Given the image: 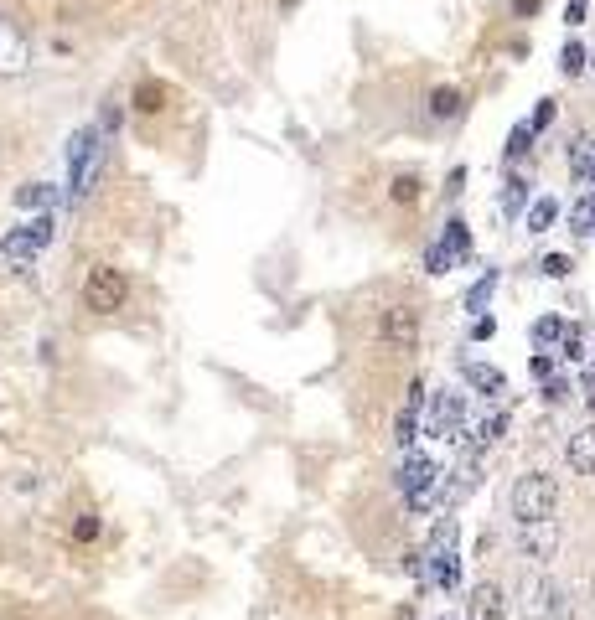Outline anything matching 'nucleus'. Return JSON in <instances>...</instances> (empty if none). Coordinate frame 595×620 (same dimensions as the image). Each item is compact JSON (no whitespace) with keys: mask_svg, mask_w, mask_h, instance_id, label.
I'll return each instance as SVG.
<instances>
[{"mask_svg":"<svg viewBox=\"0 0 595 620\" xmlns=\"http://www.w3.org/2000/svg\"><path fill=\"white\" fill-rule=\"evenodd\" d=\"M513 522H549L559 512V481L549 471H523L508 491Z\"/></svg>","mask_w":595,"mask_h":620,"instance_id":"f257e3e1","label":"nucleus"},{"mask_svg":"<svg viewBox=\"0 0 595 620\" xmlns=\"http://www.w3.org/2000/svg\"><path fill=\"white\" fill-rule=\"evenodd\" d=\"M78 300H83L88 316H114V310H125V300H130V274L114 269V264H94L83 274Z\"/></svg>","mask_w":595,"mask_h":620,"instance_id":"f03ea898","label":"nucleus"},{"mask_svg":"<svg viewBox=\"0 0 595 620\" xmlns=\"http://www.w3.org/2000/svg\"><path fill=\"white\" fill-rule=\"evenodd\" d=\"M430 440H445V445H461L466 440V393L456 388H440L430 398V424H425Z\"/></svg>","mask_w":595,"mask_h":620,"instance_id":"7ed1b4c3","label":"nucleus"},{"mask_svg":"<svg viewBox=\"0 0 595 620\" xmlns=\"http://www.w3.org/2000/svg\"><path fill=\"white\" fill-rule=\"evenodd\" d=\"M47 243H52V217H47V212H37L32 223H21V228H11L6 238H0V259L21 269V264H32Z\"/></svg>","mask_w":595,"mask_h":620,"instance_id":"20e7f679","label":"nucleus"},{"mask_svg":"<svg viewBox=\"0 0 595 620\" xmlns=\"http://www.w3.org/2000/svg\"><path fill=\"white\" fill-rule=\"evenodd\" d=\"M559 595H564V589H559L549 574H533V579H523V595H518V610H523V620H554V615H559Z\"/></svg>","mask_w":595,"mask_h":620,"instance_id":"39448f33","label":"nucleus"},{"mask_svg":"<svg viewBox=\"0 0 595 620\" xmlns=\"http://www.w3.org/2000/svg\"><path fill=\"white\" fill-rule=\"evenodd\" d=\"M518 553L528 558V564H549V558L559 553V522H518Z\"/></svg>","mask_w":595,"mask_h":620,"instance_id":"423d86ee","label":"nucleus"},{"mask_svg":"<svg viewBox=\"0 0 595 620\" xmlns=\"http://www.w3.org/2000/svg\"><path fill=\"white\" fill-rule=\"evenodd\" d=\"M378 341L409 352L414 341H420V310H414V305H389V310H383V321H378Z\"/></svg>","mask_w":595,"mask_h":620,"instance_id":"0eeeda50","label":"nucleus"},{"mask_svg":"<svg viewBox=\"0 0 595 620\" xmlns=\"http://www.w3.org/2000/svg\"><path fill=\"white\" fill-rule=\"evenodd\" d=\"M420 409H425V383L414 378L409 393H404V409H399V419H394V445H399V450H414V440H420Z\"/></svg>","mask_w":595,"mask_h":620,"instance_id":"6e6552de","label":"nucleus"},{"mask_svg":"<svg viewBox=\"0 0 595 620\" xmlns=\"http://www.w3.org/2000/svg\"><path fill=\"white\" fill-rule=\"evenodd\" d=\"M466 610H471V620H502L508 615V595H502L497 579H482V584H471Z\"/></svg>","mask_w":595,"mask_h":620,"instance_id":"1a4fd4ad","label":"nucleus"},{"mask_svg":"<svg viewBox=\"0 0 595 620\" xmlns=\"http://www.w3.org/2000/svg\"><path fill=\"white\" fill-rule=\"evenodd\" d=\"M564 465L575 476H595V424H580L570 440H564Z\"/></svg>","mask_w":595,"mask_h":620,"instance_id":"9d476101","label":"nucleus"},{"mask_svg":"<svg viewBox=\"0 0 595 620\" xmlns=\"http://www.w3.org/2000/svg\"><path fill=\"white\" fill-rule=\"evenodd\" d=\"M461 378L471 393H482V398H502L508 393V372L492 367V362H461Z\"/></svg>","mask_w":595,"mask_h":620,"instance_id":"9b49d317","label":"nucleus"},{"mask_svg":"<svg viewBox=\"0 0 595 620\" xmlns=\"http://www.w3.org/2000/svg\"><path fill=\"white\" fill-rule=\"evenodd\" d=\"M502 434H508V414H482V419L466 429V450L482 455V450H492L502 440Z\"/></svg>","mask_w":595,"mask_h":620,"instance_id":"f8f14e48","label":"nucleus"},{"mask_svg":"<svg viewBox=\"0 0 595 620\" xmlns=\"http://www.w3.org/2000/svg\"><path fill=\"white\" fill-rule=\"evenodd\" d=\"M130 104H135L140 114H166V109H171V88H166V83H156V78H140Z\"/></svg>","mask_w":595,"mask_h":620,"instance_id":"ddd939ff","label":"nucleus"},{"mask_svg":"<svg viewBox=\"0 0 595 620\" xmlns=\"http://www.w3.org/2000/svg\"><path fill=\"white\" fill-rule=\"evenodd\" d=\"M461 109H466V93L461 88H451V83L430 88V119H461Z\"/></svg>","mask_w":595,"mask_h":620,"instance_id":"4468645a","label":"nucleus"},{"mask_svg":"<svg viewBox=\"0 0 595 620\" xmlns=\"http://www.w3.org/2000/svg\"><path fill=\"white\" fill-rule=\"evenodd\" d=\"M554 217H559V202H554V197H533L528 212H523V228H528V233H549Z\"/></svg>","mask_w":595,"mask_h":620,"instance_id":"2eb2a0df","label":"nucleus"},{"mask_svg":"<svg viewBox=\"0 0 595 620\" xmlns=\"http://www.w3.org/2000/svg\"><path fill=\"white\" fill-rule=\"evenodd\" d=\"M497 269H487L482 279H476V285L466 290V310H471V316H487V305H492V295H497Z\"/></svg>","mask_w":595,"mask_h":620,"instance_id":"dca6fc26","label":"nucleus"},{"mask_svg":"<svg viewBox=\"0 0 595 620\" xmlns=\"http://www.w3.org/2000/svg\"><path fill=\"white\" fill-rule=\"evenodd\" d=\"M559 73H564V78L590 73V47H585V42H575V37L564 42V47H559Z\"/></svg>","mask_w":595,"mask_h":620,"instance_id":"f3484780","label":"nucleus"},{"mask_svg":"<svg viewBox=\"0 0 595 620\" xmlns=\"http://www.w3.org/2000/svg\"><path fill=\"white\" fill-rule=\"evenodd\" d=\"M425 197V181L414 176V171H399L394 181H389V202H399V207H414Z\"/></svg>","mask_w":595,"mask_h":620,"instance_id":"a211bd4d","label":"nucleus"},{"mask_svg":"<svg viewBox=\"0 0 595 620\" xmlns=\"http://www.w3.org/2000/svg\"><path fill=\"white\" fill-rule=\"evenodd\" d=\"M21 52H26V37H21V31H16L6 16H0V68H16Z\"/></svg>","mask_w":595,"mask_h":620,"instance_id":"6ab92c4d","label":"nucleus"},{"mask_svg":"<svg viewBox=\"0 0 595 620\" xmlns=\"http://www.w3.org/2000/svg\"><path fill=\"white\" fill-rule=\"evenodd\" d=\"M564 331H570V326H564L559 316H539V321H533V347H539V352H549V347H559V341H564Z\"/></svg>","mask_w":595,"mask_h":620,"instance_id":"aec40b11","label":"nucleus"},{"mask_svg":"<svg viewBox=\"0 0 595 620\" xmlns=\"http://www.w3.org/2000/svg\"><path fill=\"white\" fill-rule=\"evenodd\" d=\"M440 243H445V248H451V254H456V264H466V259H471V228L461 223V217H451V223H445Z\"/></svg>","mask_w":595,"mask_h":620,"instance_id":"412c9836","label":"nucleus"},{"mask_svg":"<svg viewBox=\"0 0 595 620\" xmlns=\"http://www.w3.org/2000/svg\"><path fill=\"white\" fill-rule=\"evenodd\" d=\"M523 212H528V181L508 176V186H502V217H523Z\"/></svg>","mask_w":595,"mask_h":620,"instance_id":"4be33fe9","label":"nucleus"},{"mask_svg":"<svg viewBox=\"0 0 595 620\" xmlns=\"http://www.w3.org/2000/svg\"><path fill=\"white\" fill-rule=\"evenodd\" d=\"M590 166H595V140H590V135H575V140H570V171L590 181Z\"/></svg>","mask_w":595,"mask_h":620,"instance_id":"5701e85b","label":"nucleus"},{"mask_svg":"<svg viewBox=\"0 0 595 620\" xmlns=\"http://www.w3.org/2000/svg\"><path fill=\"white\" fill-rule=\"evenodd\" d=\"M502 155H508V166H518L523 155H533V124H528V119H523V124H513V135H508V150H502Z\"/></svg>","mask_w":595,"mask_h":620,"instance_id":"b1692460","label":"nucleus"},{"mask_svg":"<svg viewBox=\"0 0 595 620\" xmlns=\"http://www.w3.org/2000/svg\"><path fill=\"white\" fill-rule=\"evenodd\" d=\"M52 197H57V192H52V186H47V181H26V186H21V192H16V207H26V212H32V207H37V212H42V207H47Z\"/></svg>","mask_w":595,"mask_h":620,"instance_id":"393cba45","label":"nucleus"},{"mask_svg":"<svg viewBox=\"0 0 595 620\" xmlns=\"http://www.w3.org/2000/svg\"><path fill=\"white\" fill-rule=\"evenodd\" d=\"M585 347H590L585 326H570V331H564V341H559V357H564V362H585V357H590Z\"/></svg>","mask_w":595,"mask_h":620,"instance_id":"a878e982","label":"nucleus"},{"mask_svg":"<svg viewBox=\"0 0 595 620\" xmlns=\"http://www.w3.org/2000/svg\"><path fill=\"white\" fill-rule=\"evenodd\" d=\"M570 233H595V192H585L570 207Z\"/></svg>","mask_w":595,"mask_h":620,"instance_id":"bb28decb","label":"nucleus"},{"mask_svg":"<svg viewBox=\"0 0 595 620\" xmlns=\"http://www.w3.org/2000/svg\"><path fill=\"white\" fill-rule=\"evenodd\" d=\"M451 269H456V254L435 238V243L425 248V274H451Z\"/></svg>","mask_w":595,"mask_h":620,"instance_id":"cd10ccee","label":"nucleus"},{"mask_svg":"<svg viewBox=\"0 0 595 620\" xmlns=\"http://www.w3.org/2000/svg\"><path fill=\"white\" fill-rule=\"evenodd\" d=\"M570 269H575L570 254H544V259H539V274H544V279H570Z\"/></svg>","mask_w":595,"mask_h":620,"instance_id":"c85d7f7f","label":"nucleus"},{"mask_svg":"<svg viewBox=\"0 0 595 620\" xmlns=\"http://www.w3.org/2000/svg\"><path fill=\"white\" fill-rule=\"evenodd\" d=\"M119 124H125V104H119V99H104V109H99V130L114 135Z\"/></svg>","mask_w":595,"mask_h":620,"instance_id":"c756f323","label":"nucleus"},{"mask_svg":"<svg viewBox=\"0 0 595 620\" xmlns=\"http://www.w3.org/2000/svg\"><path fill=\"white\" fill-rule=\"evenodd\" d=\"M554 114H559V104H554V99H539V109H533V119H528V124H533V135H544L549 124H554Z\"/></svg>","mask_w":595,"mask_h":620,"instance_id":"7c9ffc66","label":"nucleus"},{"mask_svg":"<svg viewBox=\"0 0 595 620\" xmlns=\"http://www.w3.org/2000/svg\"><path fill=\"white\" fill-rule=\"evenodd\" d=\"M570 393H575L570 378H549V383H544V398H549V403H570Z\"/></svg>","mask_w":595,"mask_h":620,"instance_id":"2f4dec72","label":"nucleus"},{"mask_svg":"<svg viewBox=\"0 0 595 620\" xmlns=\"http://www.w3.org/2000/svg\"><path fill=\"white\" fill-rule=\"evenodd\" d=\"M73 538H78V543H94V538H99V517H94V512H83L78 527H73Z\"/></svg>","mask_w":595,"mask_h":620,"instance_id":"473e14b6","label":"nucleus"},{"mask_svg":"<svg viewBox=\"0 0 595 620\" xmlns=\"http://www.w3.org/2000/svg\"><path fill=\"white\" fill-rule=\"evenodd\" d=\"M528 372H533V378H539V383H549V378H554V357H549V352H533Z\"/></svg>","mask_w":595,"mask_h":620,"instance_id":"72a5a7b5","label":"nucleus"},{"mask_svg":"<svg viewBox=\"0 0 595 620\" xmlns=\"http://www.w3.org/2000/svg\"><path fill=\"white\" fill-rule=\"evenodd\" d=\"M497 336V321L492 316H471V341H492Z\"/></svg>","mask_w":595,"mask_h":620,"instance_id":"f704fd0d","label":"nucleus"},{"mask_svg":"<svg viewBox=\"0 0 595 620\" xmlns=\"http://www.w3.org/2000/svg\"><path fill=\"white\" fill-rule=\"evenodd\" d=\"M539 6H544V0H508V11L518 21H533V16H539Z\"/></svg>","mask_w":595,"mask_h":620,"instance_id":"c9c22d12","label":"nucleus"},{"mask_svg":"<svg viewBox=\"0 0 595 620\" xmlns=\"http://www.w3.org/2000/svg\"><path fill=\"white\" fill-rule=\"evenodd\" d=\"M580 393H585V409L595 414V352H590V372H585V383H580Z\"/></svg>","mask_w":595,"mask_h":620,"instance_id":"e433bc0d","label":"nucleus"},{"mask_svg":"<svg viewBox=\"0 0 595 620\" xmlns=\"http://www.w3.org/2000/svg\"><path fill=\"white\" fill-rule=\"evenodd\" d=\"M585 11H590V0H570V6H564V26H580Z\"/></svg>","mask_w":595,"mask_h":620,"instance_id":"4c0bfd02","label":"nucleus"},{"mask_svg":"<svg viewBox=\"0 0 595 620\" xmlns=\"http://www.w3.org/2000/svg\"><path fill=\"white\" fill-rule=\"evenodd\" d=\"M461 186H466V166H456V171H451V181H445V192H451V197H461Z\"/></svg>","mask_w":595,"mask_h":620,"instance_id":"58836bf2","label":"nucleus"},{"mask_svg":"<svg viewBox=\"0 0 595 620\" xmlns=\"http://www.w3.org/2000/svg\"><path fill=\"white\" fill-rule=\"evenodd\" d=\"M275 6H280V11H295V6H301V0H275Z\"/></svg>","mask_w":595,"mask_h":620,"instance_id":"ea45409f","label":"nucleus"},{"mask_svg":"<svg viewBox=\"0 0 595 620\" xmlns=\"http://www.w3.org/2000/svg\"><path fill=\"white\" fill-rule=\"evenodd\" d=\"M590 73H595V47H590Z\"/></svg>","mask_w":595,"mask_h":620,"instance_id":"a19ab883","label":"nucleus"},{"mask_svg":"<svg viewBox=\"0 0 595 620\" xmlns=\"http://www.w3.org/2000/svg\"><path fill=\"white\" fill-rule=\"evenodd\" d=\"M590 186H595V166H590Z\"/></svg>","mask_w":595,"mask_h":620,"instance_id":"79ce46f5","label":"nucleus"},{"mask_svg":"<svg viewBox=\"0 0 595 620\" xmlns=\"http://www.w3.org/2000/svg\"><path fill=\"white\" fill-rule=\"evenodd\" d=\"M16 620H26V615H16Z\"/></svg>","mask_w":595,"mask_h":620,"instance_id":"37998d69","label":"nucleus"}]
</instances>
